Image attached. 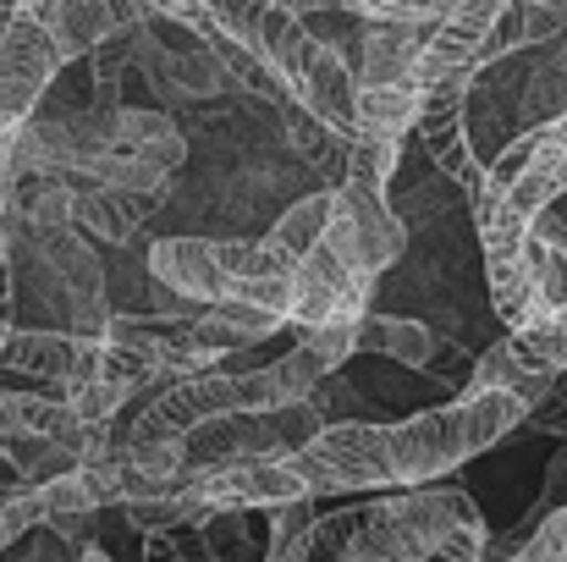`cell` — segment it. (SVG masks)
<instances>
[{
  "label": "cell",
  "instance_id": "obj_1",
  "mask_svg": "<svg viewBox=\"0 0 567 562\" xmlns=\"http://www.w3.org/2000/svg\"><path fill=\"white\" fill-rule=\"evenodd\" d=\"M485 541H491V530L468 491L413 486L402 497L364 508L342 562H485Z\"/></svg>",
  "mask_w": 567,
  "mask_h": 562
},
{
  "label": "cell",
  "instance_id": "obj_2",
  "mask_svg": "<svg viewBox=\"0 0 567 562\" xmlns=\"http://www.w3.org/2000/svg\"><path fill=\"white\" fill-rule=\"evenodd\" d=\"M309 497H348V491H385L391 480V447L385 425L370 419H326L315 441H303L287 458Z\"/></svg>",
  "mask_w": 567,
  "mask_h": 562
},
{
  "label": "cell",
  "instance_id": "obj_3",
  "mask_svg": "<svg viewBox=\"0 0 567 562\" xmlns=\"http://www.w3.org/2000/svg\"><path fill=\"white\" fill-rule=\"evenodd\" d=\"M337 210H331V232H326V248L359 270V276H385V265H396L408 254V226L402 215L385 204V187H370V183H342L331 187Z\"/></svg>",
  "mask_w": 567,
  "mask_h": 562
},
{
  "label": "cell",
  "instance_id": "obj_4",
  "mask_svg": "<svg viewBox=\"0 0 567 562\" xmlns=\"http://www.w3.org/2000/svg\"><path fill=\"white\" fill-rule=\"evenodd\" d=\"M220 413H243V380L226 370H204V375H177L166 380L150 408L133 419L127 436L138 441H188L198 425L220 419Z\"/></svg>",
  "mask_w": 567,
  "mask_h": 562
},
{
  "label": "cell",
  "instance_id": "obj_5",
  "mask_svg": "<svg viewBox=\"0 0 567 562\" xmlns=\"http://www.w3.org/2000/svg\"><path fill=\"white\" fill-rule=\"evenodd\" d=\"M61 50L33 11H17L0 33V127H22L61 72Z\"/></svg>",
  "mask_w": 567,
  "mask_h": 562
},
{
  "label": "cell",
  "instance_id": "obj_6",
  "mask_svg": "<svg viewBox=\"0 0 567 562\" xmlns=\"http://www.w3.org/2000/svg\"><path fill=\"white\" fill-rule=\"evenodd\" d=\"M468 94H474V78H452V83L424 89L413 139L424 144L430 166H441L463 193H480L485 161H480V150H474V139H468Z\"/></svg>",
  "mask_w": 567,
  "mask_h": 562
},
{
  "label": "cell",
  "instance_id": "obj_7",
  "mask_svg": "<svg viewBox=\"0 0 567 562\" xmlns=\"http://www.w3.org/2000/svg\"><path fill=\"white\" fill-rule=\"evenodd\" d=\"M385 447H391V480L396 486H430L435 474H452L457 463H468V441H463V419L457 402L441 408H419L402 425H385Z\"/></svg>",
  "mask_w": 567,
  "mask_h": 562
},
{
  "label": "cell",
  "instance_id": "obj_8",
  "mask_svg": "<svg viewBox=\"0 0 567 562\" xmlns=\"http://www.w3.org/2000/svg\"><path fill=\"white\" fill-rule=\"evenodd\" d=\"M193 497L204 502V513H254V508H281L309 497L298 469L287 458H248V463H215V469H188Z\"/></svg>",
  "mask_w": 567,
  "mask_h": 562
},
{
  "label": "cell",
  "instance_id": "obj_9",
  "mask_svg": "<svg viewBox=\"0 0 567 562\" xmlns=\"http://www.w3.org/2000/svg\"><path fill=\"white\" fill-rule=\"evenodd\" d=\"M315 122H326L337 139L359 144V122H353V100H359V72L348 67V55L326 39H315L309 50V67L298 78V94H292Z\"/></svg>",
  "mask_w": 567,
  "mask_h": 562
},
{
  "label": "cell",
  "instance_id": "obj_10",
  "mask_svg": "<svg viewBox=\"0 0 567 562\" xmlns=\"http://www.w3.org/2000/svg\"><path fill=\"white\" fill-rule=\"evenodd\" d=\"M150 276L172 298L193 304V309H204V304L231 293V282H226V270L215 259V237H161L150 248Z\"/></svg>",
  "mask_w": 567,
  "mask_h": 562
},
{
  "label": "cell",
  "instance_id": "obj_11",
  "mask_svg": "<svg viewBox=\"0 0 567 562\" xmlns=\"http://www.w3.org/2000/svg\"><path fill=\"white\" fill-rule=\"evenodd\" d=\"M331 210H337V198H331V187H315V193H298L281 215H276V226L259 237V248H265V259H270V270H281V276H292L320 243H326V232H331Z\"/></svg>",
  "mask_w": 567,
  "mask_h": 562
},
{
  "label": "cell",
  "instance_id": "obj_12",
  "mask_svg": "<svg viewBox=\"0 0 567 562\" xmlns=\"http://www.w3.org/2000/svg\"><path fill=\"white\" fill-rule=\"evenodd\" d=\"M78 183L72 198V226L83 237H100V243H133L144 232V221L155 215V193H127V187H105V183Z\"/></svg>",
  "mask_w": 567,
  "mask_h": 562
},
{
  "label": "cell",
  "instance_id": "obj_13",
  "mask_svg": "<svg viewBox=\"0 0 567 562\" xmlns=\"http://www.w3.org/2000/svg\"><path fill=\"white\" fill-rule=\"evenodd\" d=\"M28 11H33V17L44 22V33L55 39L61 61H83V55H94L105 39L122 33L105 0H33Z\"/></svg>",
  "mask_w": 567,
  "mask_h": 562
},
{
  "label": "cell",
  "instance_id": "obj_14",
  "mask_svg": "<svg viewBox=\"0 0 567 562\" xmlns=\"http://www.w3.org/2000/svg\"><path fill=\"white\" fill-rule=\"evenodd\" d=\"M435 22H364L359 83H413V61Z\"/></svg>",
  "mask_w": 567,
  "mask_h": 562
},
{
  "label": "cell",
  "instance_id": "obj_15",
  "mask_svg": "<svg viewBox=\"0 0 567 562\" xmlns=\"http://www.w3.org/2000/svg\"><path fill=\"white\" fill-rule=\"evenodd\" d=\"M78 348H83V337H72V331H11L0 348V370L50 380L66 397V380L78 370Z\"/></svg>",
  "mask_w": 567,
  "mask_h": 562
},
{
  "label": "cell",
  "instance_id": "obj_16",
  "mask_svg": "<svg viewBox=\"0 0 567 562\" xmlns=\"http://www.w3.org/2000/svg\"><path fill=\"white\" fill-rule=\"evenodd\" d=\"M287 320L270 315V309H254L243 298H215L193 315V337L215 354H231V348H248V343H270Z\"/></svg>",
  "mask_w": 567,
  "mask_h": 562
},
{
  "label": "cell",
  "instance_id": "obj_17",
  "mask_svg": "<svg viewBox=\"0 0 567 562\" xmlns=\"http://www.w3.org/2000/svg\"><path fill=\"white\" fill-rule=\"evenodd\" d=\"M457 419H463V441H468V458L502 447L513 430H524L529 419V402L513 397V391H457Z\"/></svg>",
  "mask_w": 567,
  "mask_h": 562
},
{
  "label": "cell",
  "instance_id": "obj_18",
  "mask_svg": "<svg viewBox=\"0 0 567 562\" xmlns=\"http://www.w3.org/2000/svg\"><path fill=\"white\" fill-rule=\"evenodd\" d=\"M359 354H385L408 370H430L435 354H441V337L424 326V320H408V315H359Z\"/></svg>",
  "mask_w": 567,
  "mask_h": 562
},
{
  "label": "cell",
  "instance_id": "obj_19",
  "mask_svg": "<svg viewBox=\"0 0 567 562\" xmlns=\"http://www.w3.org/2000/svg\"><path fill=\"white\" fill-rule=\"evenodd\" d=\"M419 89L413 83H359V100H353V122H359V139H380V144H402L419 122Z\"/></svg>",
  "mask_w": 567,
  "mask_h": 562
},
{
  "label": "cell",
  "instance_id": "obj_20",
  "mask_svg": "<svg viewBox=\"0 0 567 562\" xmlns=\"http://www.w3.org/2000/svg\"><path fill=\"white\" fill-rule=\"evenodd\" d=\"M463 391H513V397H524L529 402V413L557 391V380L540 370H529L518 354H513V343L502 337V343H491L474 365H468V380H463Z\"/></svg>",
  "mask_w": 567,
  "mask_h": 562
},
{
  "label": "cell",
  "instance_id": "obj_21",
  "mask_svg": "<svg viewBox=\"0 0 567 562\" xmlns=\"http://www.w3.org/2000/svg\"><path fill=\"white\" fill-rule=\"evenodd\" d=\"M281 139H287V150L298 155V166H309V172H326L331 177V187L348 177V139H337L326 122H315L298 100H287L281 105Z\"/></svg>",
  "mask_w": 567,
  "mask_h": 562
},
{
  "label": "cell",
  "instance_id": "obj_22",
  "mask_svg": "<svg viewBox=\"0 0 567 562\" xmlns=\"http://www.w3.org/2000/svg\"><path fill=\"white\" fill-rule=\"evenodd\" d=\"M315 524H320V502L315 497L270 508V541H265L259 562H309L315 558Z\"/></svg>",
  "mask_w": 567,
  "mask_h": 562
},
{
  "label": "cell",
  "instance_id": "obj_23",
  "mask_svg": "<svg viewBox=\"0 0 567 562\" xmlns=\"http://www.w3.org/2000/svg\"><path fill=\"white\" fill-rule=\"evenodd\" d=\"M0 463H6L22 486H44V480L78 469L72 447H61L55 436H0Z\"/></svg>",
  "mask_w": 567,
  "mask_h": 562
},
{
  "label": "cell",
  "instance_id": "obj_24",
  "mask_svg": "<svg viewBox=\"0 0 567 562\" xmlns=\"http://www.w3.org/2000/svg\"><path fill=\"white\" fill-rule=\"evenodd\" d=\"M39 502H44V524H55V519H89V513H100V502H94V491H89L83 469L44 480V486H39Z\"/></svg>",
  "mask_w": 567,
  "mask_h": 562
},
{
  "label": "cell",
  "instance_id": "obj_25",
  "mask_svg": "<svg viewBox=\"0 0 567 562\" xmlns=\"http://www.w3.org/2000/svg\"><path fill=\"white\" fill-rule=\"evenodd\" d=\"M198 535H204L209 562H259L254 558V535H248V524L237 513H209L198 524Z\"/></svg>",
  "mask_w": 567,
  "mask_h": 562
},
{
  "label": "cell",
  "instance_id": "obj_26",
  "mask_svg": "<svg viewBox=\"0 0 567 562\" xmlns=\"http://www.w3.org/2000/svg\"><path fill=\"white\" fill-rule=\"evenodd\" d=\"M303 348L326 365V370L337 375L353 354H359V320H326V326H315V331H303Z\"/></svg>",
  "mask_w": 567,
  "mask_h": 562
},
{
  "label": "cell",
  "instance_id": "obj_27",
  "mask_svg": "<svg viewBox=\"0 0 567 562\" xmlns=\"http://www.w3.org/2000/svg\"><path fill=\"white\" fill-rule=\"evenodd\" d=\"M215 259L226 270V282H248V276H270V259L259 248V237H215Z\"/></svg>",
  "mask_w": 567,
  "mask_h": 562
},
{
  "label": "cell",
  "instance_id": "obj_28",
  "mask_svg": "<svg viewBox=\"0 0 567 562\" xmlns=\"http://www.w3.org/2000/svg\"><path fill=\"white\" fill-rule=\"evenodd\" d=\"M226 298H243V304H254V309H270V315H281L287 320V304H292V282L281 276V270H270V276H248V282H231V293Z\"/></svg>",
  "mask_w": 567,
  "mask_h": 562
},
{
  "label": "cell",
  "instance_id": "obj_29",
  "mask_svg": "<svg viewBox=\"0 0 567 562\" xmlns=\"http://www.w3.org/2000/svg\"><path fill=\"white\" fill-rule=\"evenodd\" d=\"M111 6V17H116V28L122 33H133V28H144V22H155V11H150V0H105Z\"/></svg>",
  "mask_w": 567,
  "mask_h": 562
},
{
  "label": "cell",
  "instance_id": "obj_30",
  "mask_svg": "<svg viewBox=\"0 0 567 562\" xmlns=\"http://www.w3.org/2000/svg\"><path fill=\"white\" fill-rule=\"evenodd\" d=\"M265 6H281L292 17H309V11H342L348 0H265Z\"/></svg>",
  "mask_w": 567,
  "mask_h": 562
},
{
  "label": "cell",
  "instance_id": "obj_31",
  "mask_svg": "<svg viewBox=\"0 0 567 562\" xmlns=\"http://www.w3.org/2000/svg\"><path fill=\"white\" fill-rule=\"evenodd\" d=\"M144 562H183V552L166 535H144Z\"/></svg>",
  "mask_w": 567,
  "mask_h": 562
},
{
  "label": "cell",
  "instance_id": "obj_32",
  "mask_svg": "<svg viewBox=\"0 0 567 562\" xmlns=\"http://www.w3.org/2000/svg\"><path fill=\"white\" fill-rule=\"evenodd\" d=\"M546 67H551V78L567 89V33H563V44H557V55H546ZM563 111H567V105H563Z\"/></svg>",
  "mask_w": 567,
  "mask_h": 562
},
{
  "label": "cell",
  "instance_id": "obj_33",
  "mask_svg": "<svg viewBox=\"0 0 567 562\" xmlns=\"http://www.w3.org/2000/svg\"><path fill=\"white\" fill-rule=\"evenodd\" d=\"M78 562H111V558H105L100 546H83V552H78Z\"/></svg>",
  "mask_w": 567,
  "mask_h": 562
},
{
  "label": "cell",
  "instance_id": "obj_34",
  "mask_svg": "<svg viewBox=\"0 0 567 562\" xmlns=\"http://www.w3.org/2000/svg\"><path fill=\"white\" fill-rule=\"evenodd\" d=\"M11 17H17V6H0V33L11 28Z\"/></svg>",
  "mask_w": 567,
  "mask_h": 562
},
{
  "label": "cell",
  "instance_id": "obj_35",
  "mask_svg": "<svg viewBox=\"0 0 567 562\" xmlns=\"http://www.w3.org/2000/svg\"><path fill=\"white\" fill-rule=\"evenodd\" d=\"M11 541H17V535H11V530H6V519H0V552H6Z\"/></svg>",
  "mask_w": 567,
  "mask_h": 562
},
{
  "label": "cell",
  "instance_id": "obj_36",
  "mask_svg": "<svg viewBox=\"0 0 567 562\" xmlns=\"http://www.w3.org/2000/svg\"><path fill=\"white\" fill-rule=\"evenodd\" d=\"M0 221H6V193H0Z\"/></svg>",
  "mask_w": 567,
  "mask_h": 562
},
{
  "label": "cell",
  "instance_id": "obj_37",
  "mask_svg": "<svg viewBox=\"0 0 567 562\" xmlns=\"http://www.w3.org/2000/svg\"><path fill=\"white\" fill-rule=\"evenodd\" d=\"M430 562H446V558H430Z\"/></svg>",
  "mask_w": 567,
  "mask_h": 562
},
{
  "label": "cell",
  "instance_id": "obj_38",
  "mask_svg": "<svg viewBox=\"0 0 567 562\" xmlns=\"http://www.w3.org/2000/svg\"><path fill=\"white\" fill-rule=\"evenodd\" d=\"M563 116H567V111H563Z\"/></svg>",
  "mask_w": 567,
  "mask_h": 562
}]
</instances>
